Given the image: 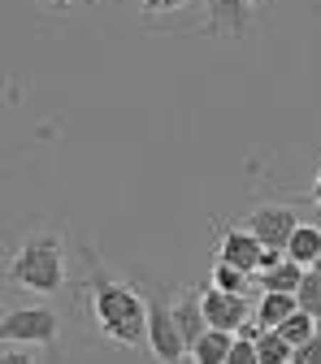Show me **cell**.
I'll use <instances>...</instances> for the list:
<instances>
[{
    "mask_svg": "<svg viewBox=\"0 0 321 364\" xmlns=\"http://www.w3.org/2000/svg\"><path fill=\"white\" fill-rule=\"evenodd\" d=\"M87 264H91V321H96V330L117 347L148 343V299L130 282L109 278L91 252H87Z\"/></svg>",
    "mask_w": 321,
    "mask_h": 364,
    "instance_id": "1",
    "label": "cell"
},
{
    "mask_svg": "<svg viewBox=\"0 0 321 364\" xmlns=\"http://www.w3.org/2000/svg\"><path fill=\"white\" fill-rule=\"evenodd\" d=\"M9 287L35 291V295H57L65 287V239L61 230H35L18 243L9 256Z\"/></svg>",
    "mask_w": 321,
    "mask_h": 364,
    "instance_id": "2",
    "label": "cell"
},
{
    "mask_svg": "<svg viewBox=\"0 0 321 364\" xmlns=\"http://www.w3.org/2000/svg\"><path fill=\"white\" fill-rule=\"evenodd\" d=\"M0 338L18 347H53L61 338V316L53 308H9L0 321Z\"/></svg>",
    "mask_w": 321,
    "mask_h": 364,
    "instance_id": "3",
    "label": "cell"
},
{
    "mask_svg": "<svg viewBox=\"0 0 321 364\" xmlns=\"http://www.w3.org/2000/svg\"><path fill=\"white\" fill-rule=\"evenodd\" d=\"M148 351H152L157 364H182L191 355L169 304H161V299H148Z\"/></svg>",
    "mask_w": 321,
    "mask_h": 364,
    "instance_id": "4",
    "label": "cell"
},
{
    "mask_svg": "<svg viewBox=\"0 0 321 364\" xmlns=\"http://www.w3.org/2000/svg\"><path fill=\"white\" fill-rule=\"evenodd\" d=\"M248 230H252L265 247L287 252L291 235L300 230V208H295V204H256V208L248 213Z\"/></svg>",
    "mask_w": 321,
    "mask_h": 364,
    "instance_id": "5",
    "label": "cell"
},
{
    "mask_svg": "<svg viewBox=\"0 0 321 364\" xmlns=\"http://www.w3.org/2000/svg\"><path fill=\"white\" fill-rule=\"evenodd\" d=\"M200 308H204V321H209V330H226V334H239L248 321H252V304H248V295H235V291H217V287H209L204 295H200Z\"/></svg>",
    "mask_w": 321,
    "mask_h": 364,
    "instance_id": "6",
    "label": "cell"
},
{
    "mask_svg": "<svg viewBox=\"0 0 321 364\" xmlns=\"http://www.w3.org/2000/svg\"><path fill=\"white\" fill-rule=\"evenodd\" d=\"M261 256H265V243L248 230V225H226V230H221L217 260H231L243 273H261Z\"/></svg>",
    "mask_w": 321,
    "mask_h": 364,
    "instance_id": "7",
    "label": "cell"
},
{
    "mask_svg": "<svg viewBox=\"0 0 321 364\" xmlns=\"http://www.w3.org/2000/svg\"><path fill=\"white\" fill-rule=\"evenodd\" d=\"M204 9H209V22H204L209 35L243 39V35H248V22H252V9H256V0H204Z\"/></svg>",
    "mask_w": 321,
    "mask_h": 364,
    "instance_id": "8",
    "label": "cell"
},
{
    "mask_svg": "<svg viewBox=\"0 0 321 364\" xmlns=\"http://www.w3.org/2000/svg\"><path fill=\"white\" fill-rule=\"evenodd\" d=\"M169 312H174V321H178V330H182V338H187V351L209 334V321H204V308H200V295H191L187 287H178V295H174V304H169Z\"/></svg>",
    "mask_w": 321,
    "mask_h": 364,
    "instance_id": "9",
    "label": "cell"
},
{
    "mask_svg": "<svg viewBox=\"0 0 321 364\" xmlns=\"http://www.w3.org/2000/svg\"><path fill=\"white\" fill-rule=\"evenodd\" d=\"M295 312H300V299H295V295H287V291H261L252 321H256L261 330H278L287 316H295Z\"/></svg>",
    "mask_w": 321,
    "mask_h": 364,
    "instance_id": "10",
    "label": "cell"
},
{
    "mask_svg": "<svg viewBox=\"0 0 321 364\" xmlns=\"http://www.w3.org/2000/svg\"><path fill=\"white\" fill-rule=\"evenodd\" d=\"M287 256H291L295 264L312 269V264H317V256H321V225L300 221V230H295V235H291V243H287Z\"/></svg>",
    "mask_w": 321,
    "mask_h": 364,
    "instance_id": "11",
    "label": "cell"
},
{
    "mask_svg": "<svg viewBox=\"0 0 321 364\" xmlns=\"http://www.w3.org/2000/svg\"><path fill=\"white\" fill-rule=\"evenodd\" d=\"M304 273H308V269L287 256V260H278L273 269H261V291H287V295H295L300 282H304Z\"/></svg>",
    "mask_w": 321,
    "mask_h": 364,
    "instance_id": "12",
    "label": "cell"
},
{
    "mask_svg": "<svg viewBox=\"0 0 321 364\" xmlns=\"http://www.w3.org/2000/svg\"><path fill=\"white\" fill-rule=\"evenodd\" d=\"M235 347V334H226V330H209L196 347H191V364H226V355H231Z\"/></svg>",
    "mask_w": 321,
    "mask_h": 364,
    "instance_id": "13",
    "label": "cell"
},
{
    "mask_svg": "<svg viewBox=\"0 0 321 364\" xmlns=\"http://www.w3.org/2000/svg\"><path fill=\"white\" fill-rule=\"evenodd\" d=\"M256 351H261V364H291V355H295V347L278 330H261Z\"/></svg>",
    "mask_w": 321,
    "mask_h": 364,
    "instance_id": "14",
    "label": "cell"
},
{
    "mask_svg": "<svg viewBox=\"0 0 321 364\" xmlns=\"http://www.w3.org/2000/svg\"><path fill=\"white\" fill-rule=\"evenodd\" d=\"M213 287H217V291H235V295H248V287H252V273L235 269L231 260H217V264H213Z\"/></svg>",
    "mask_w": 321,
    "mask_h": 364,
    "instance_id": "15",
    "label": "cell"
},
{
    "mask_svg": "<svg viewBox=\"0 0 321 364\" xmlns=\"http://www.w3.org/2000/svg\"><path fill=\"white\" fill-rule=\"evenodd\" d=\"M278 334H283L291 347H304V343H312V338H317V321H312V316L300 308L295 316H287V321L278 326Z\"/></svg>",
    "mask_w": 321,
    "mask_h": 364,
    "instance_id": "16",
    "label": "cell"
},
{
    "mask_svg": "<svg viewBox=\"0 0 321 364\" xmlns=\"http://www.w3.org/2000/svg\"><path fill=\"white\" fill-rule=\"evenodd\" d=\"M295 299H300V308L312 316V321L321 326V273H317V269H308V273H304V282H300Z\"/></svg>",
    "mask_w": 321,
    "mask_h": 364,
    "instance_id": "17",
    "label": "cell"
},
{
    "mask_svg": "<svg viewBox=\"0 0 321 364\" xmlns=\"http://www.w3.org/2000/svg\"><path fill=\"white\" fill-rule=\"evenodd\" d=\"M226 364H261L256 338H243V334H235V347H231V355H226Z\"/></svg>",
    "mask_w": 321,
    "mask_h": 364,
    "instance_id": "18",
    "label": "cell"
},
{
    "mask_svg": "<svg viewBox=\"0 0 321 364\" xmlns=\"http://www.w3.org/2000/svg\"><path fill=\"white\" fill-rule=\"evenodd\" d=\"M291 364H321V334H317L312 343H304V347H295V355H291Z\"/></svg>",
    "mask_w": 321,
    "mask_h": 364,
    "instance_id": "19",
    "label": "cell"
},
{
    "mask_svg": "<svg viewBox=\"0 0 321 364\" xmlns=\"http://www.w3.org/2000/svg\"><path fill=\"white\" fill-rule=\"evenodd\" d=\"M0 364H35V355L18 343H5V351H0Z\"/></svg>",
    "mask_w": 321,
    "mask_h": 364,
    "instance_id": "20",
    "label": "cell"
},
{
    "mask_svg": "<svg viewBox=\"0 0 321 364\" xmlns=\"http://www.w3.org/2000/svg\"><path fill=\"white\" fill-rule=\"evenodd\" d=\"M144 14H174V9H182L187 0H135Z\"/></svg>",
    "mask_w": 321,
    "mask_h": 364,
    "instance_id": "21",
    "label": "cell"
},
{
    "mask_svg": "<svg viewBox=\"0 0 321 364\" xmlns=\"http://www.w3.org/2000/svg\"><path fill=\"white\" fill-rule=\"evenodd\" d=\"M312 204L321 208V169H317V178H312Z\"/></svg>",
    "mask_w": 321,
    "mask_h": 364,
    "instance_id": "22",
    "label": "cell"
},
{
    "mask_svg": "<svg viewBox=\"0 0 321 364\" xmlns=\"http://www.w3.org/2000/svg\"><path fill=\"white\" fill-rule=\"evenodd\" d=\"M43 5H53V9H70L74 0H43Z\"/></svg>",
    "mask_w": 321,
    "mask_h": 364,
    "instance_id": "23",
    "label": "cell"
},
{
    "mask_svg": "<svg viewBox=\"0 0 321 364\" xmlns=\"http://www.w3.org/2000/svg\"><path fill=\"white\" fill-rule=\"evenodd\" d=\"M312 269H317V273H321V256H317V264H312Z\"/></svg>",
    "mask_w": 321,
    "mask_h": 364,
    "instance_id": "24",
    "label": "cell"
},
{
    "mask_svg": "<svg viewBox=\"0 0 321 364\" xmlns=\"http://www.w3.org/2000/svg\"><path fill=\"white\" fill-rule=\"evenodd\" d=\"M87 5H105V0H87Z\"/></svg>",
    "mask_w": 321,
    "mask_h": 364,
    "instance_id": "25",
    "label": "cell"
}]
</instances>
